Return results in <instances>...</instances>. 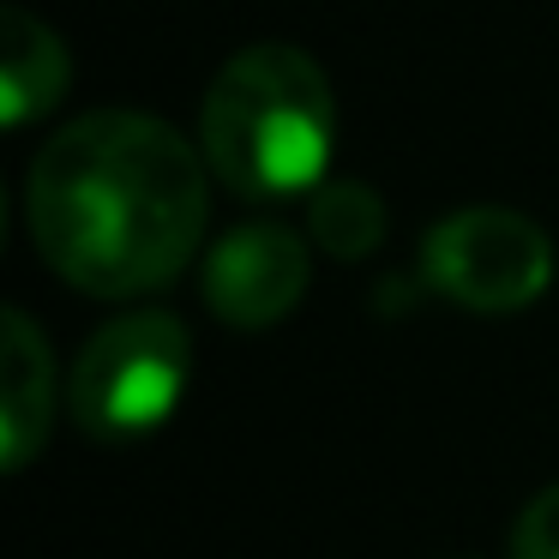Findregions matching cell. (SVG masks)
<instances>
[{"label": "cell", "instance_id": "ba28073f", "mask_svg": "<svg viewBox=\"0 0 559 559\" xmlns=\"http://www.w3.org/2000/svg\"><path fill=\"white\" fill-rule=\"evenodd\" d=\"M307 229H313V241L325 247V253L367 259L385 241V205H379V193L361 181H325V187H313Z\"/></svg>", "mask_w": 559, "mask_h": 559}, {"label": "cell", "instance_id": "8992f818", "mask_svg": "<svg viewBox=\"0 0 559 559\" xmlns=\"http://www.w3.org/2000/svg\"><path fill=\"white\" fill-rule=\"evenodd\" d=\"M7 361H0V463L25 469L49 439L55 415V355L43 343V331L31 325V313H7Z\"/></svg>", "mask_w": 559, "mask_h": 559}, {"label": "cell", "instance_id": "52a82bcc", "mask_svg": "<svg viewBox=\"0 0 559 559\" xmlns=\"http://www.w3.org/2000/svg\"><path fill=\"white\" fill-rule=\"evenodd\" d=\"M73 85V55L43 19H31L25 7L0 13V115L7 127H31L37 115H49Z\"/></svg>", "mask_w": 559, "mask_h": 559}, {"label": "cell", "instance_id": "5b68a950", "mask_svg": "<svg viewBox=\"0 0 559 559\" xmlns=\"http://www.w3.org/2000/svg\"><path fill=\"white\" fill-rule=\"evenodd\" d=\"M307 247L283 223H241L205 253V307L235 331H271L307 295Z\"/></svg>", "mask_w": 559, "mask_h": 559}, {"label": "cell", "instance_id": "3957f363", "mask_svg": "<svg viewBox=\"0 0 559 559\" xmlns=\"http://www.w3.org/2000/svg\"><path fill=\"white\" fill-rule=\"evenodd\" d=\"M193 379V337L175 313L139 307L121 313L79 349L73 367V421L91 439H151L187 397Z\"/></svg>", "mask_w": 559, "mask_h": 559}, {"label": "cell", "instance_id": "9c48e42d", "mask_svg": "<svg viewBox=\"0 0 559 559\" xmlns=\"http://www.w3.org/2000/svg\"><path fill=\"white\" fill-rule=\"evenodd\" d=\"M511 559H559V481L523 506L511 530Z\"/></svg>", "mask_w": 559, "mask_h": 559}, {"label": "cell", "instance_id": "6da1fadb", "mask_svg": "<svg viewBox=\"0 0 559 559\" xmlns=\"http://www.w3.org/2000/svg\"><path fill=\"white\" fill-rule=\"evenodd\" d=\"M205 163L169 121L97 109L31 163L25 217L43 265L79 295L133 301L193 265L205 241Z\"/></svg>", "mask_w": 559, "mask_h": 559}, {"label": "cell", "instance_id": "277c9868", "mask_svg": "<svg viewBox=\"0 0 559 559\" xmlns=\"http://www.w3.org/2000/svg\"><path fill=\"white\" fill-rule=\"evenodd\" d=\"M421 271L445 301L469 313H518L554 283V241L542 223L506 205L451 211L421 247Z\"/></svg>", "mask_w": 559, "mask_h": 559}, {"label": "cell", "instance_id": "7a4b0ae2", "mask_svg": "<svg viewBox=\"0 0 559 559\" xmlns=\"http://www.w3.org/2000/svg\"><path fill=\"white\" fill-rule=\"evenodd\" d=\"M199 145L241 199H295L325 187L337 145V103L313 55L295 43H253L211 79Z\"/></svg>", "mask_w": 559, "mask_h": 559}]
</instances>
